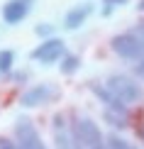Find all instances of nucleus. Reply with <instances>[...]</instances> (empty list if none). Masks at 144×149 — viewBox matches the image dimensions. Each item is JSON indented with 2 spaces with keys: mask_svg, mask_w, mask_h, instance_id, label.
Returning <instances> with one entry per match:
<instances>
[{
  "mask_svg": "<svg viewBox=\"0 0 144 149\" xmlns=\"http://www.w3.org/2000/svg\"><path fill=\"white\" fill-rule=\"evenodd\" d=\"M71 132H73V139H76L78 149H105V137L90 117L76 115L71 120Z\"/></svg>",
  "mask_w": 144,
  "mask_h": 149,
  "instance_id": "1",
  "label": "nucleus"
},
{
  "mask_svg": "<svg viewBox=\"0 0 144 149\" xmlns=\"http://www.w3.org/2000/svg\"><path fill=\"white\" fill-rule=\"evenodd\" d=\"M105 86H108L110 93L115 98H120L127 108H129V105H134V103H139L142 98H144L142 83L134 76H127V73H112V76L105 81Z\"/></svg>",
  "mask_w": 144,
  "mask_h": 149,
  "instance_id": "2",
  "label": "nucleus"
},
{
  "mask_svg": "<svg viewBox=\"0 0 144 149\" xmlns=\"http://www.w3.org/2000/svg\"><path fill=\"white\" fill-rule=\"evenodd\" d=\"M110 49L120 59H125V61H134V64H137V61L144 59V39L134 32V29L115 34L110 39Z\"/></svg>",
  "mask_w": 144,
  "mask_h": 149,
  "instance_id": "3",
  "label": "nucleus"
},
{
  "mask_svg": "<svg viewBox=\"0 0 144 149\" xmlns=\"http://www.w3.org/2000/svg\"><path fill=\"white\" fill-rule=\"evenodd\" d=\"M64 54H66V44H64V39L61 37H49V39H42V44H37L32 49V56L37 64H56V61H61L64 59Z\"/></svg>",
  "mask_w": 144,
  "mask_h": 149,
  "instance_id": "4",
  "label": "nucleus"
},
{
  "mask_svg": "<svg viewBox=\"0 0 144 149\" xmlns=\"http://www.w3.org/2000/svg\"><path fill=\"white\" fill-rule=\"evenodd\" d=\"M15 142H17L20 149H47L39 130H37L34 122L27 120V117H20V120L15 122Z\"/></svg>",
  "mask_w": 144,
  "mask_h": 149,
  "instance_id": "5",
  "label": "nucleus"
},
{
  "mask_svg": "<svg viewBox=\"0 0 144 149\" xmlns=\"http://www.w3.org/2000/svg\"><path fill=\"white\" fill-rule=\"evenodd\" d=\"M56 98H59V88L54 83H37L20 95V105L22 108H39V105L51 103Z\"/></svg>",
  "mask_w": 144,
  "mask_h": 149,
  "instance_id": "6",
  "label": "nucleus"
},
{
  "mask_svg": "<svg viewBox=\"0 0 144 149\" xmlns=\"http://www.w3.org/2000/svg\"><path fill=\"white\" fill-rule=\"evenodd\" d=\"M51 134H54L56 149H78L76 139H73V132H71V120H66V115H61V113L54 115Z\"/></svg>",
  "mask_w": 144,
  "mask_h": 149,
  "instance_id": "7",
  "label": "nucleus"
},
{
  "mask_svg": "<svg viewBox=\"0 0 144 149\" xmlns=\"http://www.w3.org/2000/svg\"><path fill=\"white\" fill-rule=\"evenodd\" d=\"M32 5H34V0H8L3 5V22L5 24H20L32 12Z\"/></svg>",
  "mask_w": 144,
  "mask_h": 149,
  "instance_id": "8",
  "label": "nucleus"
},
{
  "mask_svg": "<svg viewBox=\"0 0 144 149\" xmlns=\"http://www.w3.org/2000/svg\"><path fill=\"white\" fill-rule=\"evenodd\" d=\"M90 91L95 93V98L105 105V110H112V113H122V115H127V110H129V108L120 100V98L112 95L110 88H108L105 83H90Z\"/></svg>",
  "mask_w": 144,
  "mask_h": 149,
  "instance_id": "9",
  "label": "nucleus"
},
{
  "mask_svg": "<svg viewBox=\"0 0 144 149\" xmlns=\"http://www.w3.org/2000/svg\"><path fill=\"white\" fill-rule=\"evenodd\" d=\"M93 10H95V5L88 3V0L81 3V5H73V8L64 15V27L66 29H78L81 24H86V20L93 15Z\"/></svg>",
  "mask_w": 144,
  "mask_h": 149,
  "instance_id": "10",
  "label": "nucleus"
},
{
  "mask_svg": "<svg viewBox=\"0 0 144 149\" xmlns=\"http://www.w3.org/2000/svg\"><path fill=\"white\" fill-rule=\"evenodd\" d=\"M81 69V56L78 54H64V59L59 61V71L64 73V76H71V73H76Z\"/></svg>",
  "mask_w": 144,
  "mask_h": 149,
  "instance_id": "11",
  "label": "nucleus"
},
{
  "mask_svg": "<svg viewBox=\"0 0 144 149\" xmlns=\"http://www.w3.org/2000/svg\"><path fill=\"white\" fill-rule=\"evenodd\" d=\"M12 64H15V52L12 49H0V73L12 71Z\"/></svg>",
  "mask_w": 144,
  "mask_h": 149,
  "instance_id": "12",
  "label": "nucleus"
},
{
  "mask_svg": "<svg viewBox=\"0 0 144 149\" xmlns=\"http://www.w3.org/2000/svg\"><path fill=\"white\" fill-rule=\"evenodd\" d=\"M105 149H134V147L127 139L117 137V134H110V137H105Z\"/></svg>",
  "mask_w": 144,
  "mask_h": 149,
  "instance_id": "13",
  "label": "nucleus"
},
{
  "mask_svg": "<svg viewBox=\"0 0 144 149\" xmlns=\"http://www.w3.org/2000/svg\"><path fill=\"white\" fill-rule=\"evenodd\" d=\"M105 120L110 122L112 127H125L127 125V115H122V113H112V110H105Z\"/></svg>",
  "mask_w": 144,
  "mask_h": 149,
  "instance_id": "14",
  "label": "nucleus"
},
{
  "mask_svg": "<svg viewBox=\"0 0 144 149\" xmlns=\"http://www.w3.org/2000/svg\"><path fill=\"white\" fill-rule=\"evenodd\" d=\"M127 3L129 0H103V10L100 12H103V17H110L117 8H122V5H127Z\"/></svg>",
  "mask_w": 144,
  "mask_h": 149,
  "instance_id": "15",
  "label": "nucleus"
},
{
  "mask_svg": "<svg viewBox=\"0 0 144 149\" xmlns=\"http://www.w3.org/2000/svg\"><path fill=\"white\" fill-rule=\"evenodd\" d=\"M34 32H37V37H42V39H49V37H54V24L39 22V24L34 27Z\"/></svg>",
  "mask_w": 144,
  "mask_h": 149,
  "instance_id": "16",
  "label": "nucleus"
},
{
  "mask_svg": "<svg viewBox=\"0 0 144 149\" xmlns=\"http://www.w3.org/2000/svg\"><path fill=\"white\" fill-rule=\"evenodd\" d=\"M134 73H137L139 78H144V59H142V61H137V64H134Z\"/></svg>",
  "mask_w": 144,
  "mask_h": 149,
  "instance_id": "17",
  "label": "nucleus"
},
{
  "mask_svg": "<svg viewBox=\"0 0 144 149\" xmlns=\"http://www.w3.org/2000/svg\"><path fill=\"white\" fill-rule=\"evenodd\" d=\"M134 32H137V34H139V37H142V39H144V20L134 24Z\"/></svg>",
  "mask_w": 144,
  "mask_h": 149,
  "instance_id": "18",
  "label": "nucleus"
},
{
  "mask_svg": "<svg viewBox=\"0 0 144 149\" xmlns=\"http://www.w3.org/2000/svg\"><path fill=\"white\" fill-rule=\"evenodd\" d=\"M137 10H139V12H144V0H139V5H137Z\"/></svg>",
  "mask_w": 144,
  "mask_h": 149,
  "instance_id": "19",
  "label": "nucleus"
},
{
  "mask_svg": "<svg viewBox=\"0 0 144 149\" xmlns=\"http://www.w3.org/2000/svg\"><path fill=\"white\" fill-rule=\"evenodd\" d=\"M139 139H142V142H144V125H142V127H139Z\"/></svg>",
  "mask_w": 144,
  "mask_h": 149,
  "instance_id": "20",
  "label": "nucleus"
}]
</instances>
